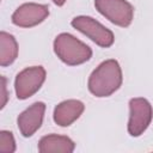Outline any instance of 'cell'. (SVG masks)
Instances as JSON below:
<instances>
[{
  "instance_id": "obj_5",
  "label": "cell",
  "mask_w": 153,
  "mask_h": 153,
  "mask_svg": "<svg viewBox=\"0 0 153 153\" xmlns=\"http://www.w3.org/2000/svg\"><path fill=\"white\" fill-rule=\"evenodd\" d=\"M153 118V108L151 103L142 97H135L129 100L128 133L133 137L142 135L149 127Z\"/></svg>"
},
{
  "instance_id": "obj_14",
  "label": "cell",
  "mask_w": 153,
  "mask_h": 153,
  "mask_svg": "<svg viewBox=\"0 0 153 153\" xmlns=\"http://www.w3.org/2000/svg\"><path fill=\"white\" fill-rule=\"evenodd\" d=\"M56 6H63L65 5V2L67 1V0H51Z\"/></svg>"
},
{
  "instance_id": "obj_9",
  "label": "cell",
  "mask_w": 153,
  "mask_h": 153,
  "mask_svg": "<svg viewBox=\"0 0 153 153\" xmlns=\"http://www.w3.org/2000/svg\"><path fill=\"white\" fill-rule=\"evenodd\" d=\"M85 105L78 99H67L59 103L53 114L54 122L60 127H69L84 112Z\"/></svg>"
},
{
  "instance_id": "obj_6",
  "label": "cell",
  "mask_w": 153,
  "mask_h": 153,
  "mask_svg": "<svg viewBox=\"0 0 153 153\" xmlns=\"http://www.w3.org/2000/svg\"><path fill=\"white\" fill-rule=\"evenodd\" d=\"M47 72L42 66H31L20 71L14 80V90L18 99H27L42 87Z\"/></svg>"
},
{
  "instance_id": "obj_2",
  "label": "cell",
  "mask_w": 153,
  "mask_h": 153,
  "mask_svg": "<svg viewBox=\"0 0 153 153\" xmlns=\"http://www.w3.org/2000/svg\"><path fill=\"white\" fill-rule=\"evenodd\" d=\"M53 47L56 56L68 66L82 65L92 57V49L68 32L59 33Z\"/></svg>"
},
{
  "instance_id": "obj_3",
  "label": "cell",
  "mask_w": 153,
  "mask_h": 153,
  "mask_svg": "<svg viewBox=\"0 0 153 153\" xmlns=\"http://www.w3.org/2000/svg\"><path fill=\"white\" fill-rule=\"evenodd\" d=\"M71 25L102 48H109L115 42L114 32L92 17L88 16L74 17L71 22Z\"/></svg>"
},
{
  "instance_id": "obj_10",
  "label": "cell",
  "mask_w": 153,
  "mask_h": 153,
  "mask_svg": "<svg viewBox=\"0 0 153 153\" xmlns=\"http://www.w3.org/2000/svg\"><path fill=\"white\" fill-rule=\"evenodd\" d=\"M74 149V141L66 135L48 134L38 141V151L41 153H72Z\"/></svg>"
},
{
  "instance_id": "obj_1",
  "label": "cell",
  "mask_w": 153,
  "mask_h": 153,
  "mask_svg": "<svg viewBox=\"0 0 153 153\" xmlns=\"http://www.w3.org/2000/svg\"><path fill=\"white\" fill-rule=\"evenodd\" d=\"M123 82L122 68L117 60L109 59L99 63L90 74L87 80L88 91L98 98L110 97Z\"/></svg>"
},
{
  "instance_id": "obj_8",
  "label": "cell",
  "mask_w": 153,
  "mask_h": 153,
  "mask_svg": "<svg viewBox=\"0 0 153 153\" xmlns=\"http://www.w3.org/2000/svg\"><path fill=\"white\" fill-rule=\"evenodd\" d=\"M45 112V104L43 102H36L26 108L17 118V126L19 133L24 137L32 136L42 126Z\"/></svg>"
},
{
  "instance_id": "obj_12",
  "label": "cell",
  "mask_w": 153,
  "mask_h": 153,
  "mask_svg": "<svg viewBox=\"0 0 153 153\" xmlns=\"http://www.w3.org/2000/svg\"><path fill=\"white\" fill-rule=\"evenodd\" d=\"M16 140L11 131L1 130L0 131V152L2 153H13L16 152Z\"/></svg>"
},
{
  "instance_id": "obj_11",
  "label": "cell",
  "mask_w": 153,
  "mask_h": 153,
  "mask_svg": "<svg viewBox=\"0 0 153 153\" xmlns=\"http://www.w3.org/2000/svg\"><path fill=\"white\" fill-rule=\"evenodd\" d=\"M18 57V43L13 35L0 32V66L7 67L12 65Z\"/></svg>"
},
{
  "instance_id": "obj_13",
  "label": "cell",
  "mask_w": 153,
  "mask_h": 153,
  "mask_svg": "<svg viewBox=\"0 0 153 153\" xmlns=\"http://www.w3.org/2000/svg\"><path fill=\"white\" fill-rule=\"evenodd\" d=\"M1 82H2V85H1L2 96H1V106H0V108L4 109L5 105H6V102H7V92H6V84H7V80H6L5 76H1Z\"/></svg>"
},
{
  "instance_id": "obj_4",
  "label": "cell",
  "mask_w": 153,
  "mask_h": 153,
  "mask_svg": "<svg viewBox=\"0 0 153 153\" xmlns=\"http://www.w3.org/2000/svg\"><path fill=\"white\" fill-rule=\"evenodd\" d=\"M96 10L110 23L128 27L134 19V7L127 0H94Z\"/></svg>"
},
{
  "instance_id": "obj_7",
  "label": "cell",
  "mask_w": 153,
  "mask_h": 153,
  "mask_svg": "<svg viewBox=\"0 0 153 153\" xmlns=\"http://www.w3.org/2000/svg\"><path fill=\"white\" fill-rule=\"evenodd\" d=\"M49 16V7L43 4L25 2L17 7L11 20L19 27H32L44 22Z\"/></svg>"
}]
</instances>
